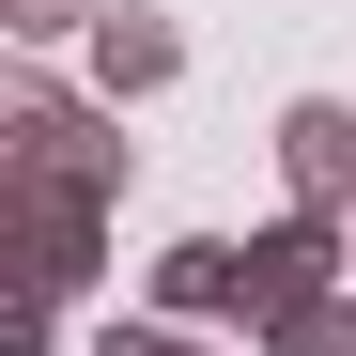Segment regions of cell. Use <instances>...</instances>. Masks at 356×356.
Returning a JSON list of instances; mask_svg holds the SVG:
<instances>
[{"label":"cell","instance_id":"6","mask_svg":"<svg viewBox=\"0 0 356 356\" xmlns=\"http://www.w3.org/2000/svg\"><path fill=\"white\" fill-rule=\"evenodd\" d=\"M217 310H248V248H232V232L155 248V325H217Z\"/></svg>","mask_w":356,"mask_h":356},{"label":"cell","instance_id":"8","mask_svg":"<svg viewBox=\"0 0 356 356\" xmlns=\"http://www.w3.org/2000/svg\"><path fill=\"white\" fill-rule=\"evenodd\" d=\"M93 16H108V0H0V31H31V47L47 31H93Z\"/></svg>","mask_w":356,"mask_h":356},{"label":"cell","instance_id":"5","mask_svg":"<svg viewBox=\"0 0 356 356\" xmlns=\"http://www.w3.org/2000/svg\"><path fill=\"white\" fill-rule=\"evenodd\" d=\"M170 78H186V31L140 16V0H108V16H93V93L124 108V93H170Z\"/></svg>","mask_w":356,"mask_h":356},{"label":"cell","instance_id":"9","mask_svg":"<svg viewBox=\"0 0 356 356\" xmlns=\"http://www.w3.org/2000/svg\"><path fill=\"white\" fill-rule=\"evenodd\" d=\"M93 356H217V341H186V325H108Z\"/></svg>","mask_w":356,"mask_h":356},{"label":"cell","instance_id":"4","mask_svg":"<svg viewBox=\"0 0 356 356\" xmlns=\"http://www.w3.org/2000/svg\"><path fill=\"white\" fill-rule=\"evenodd\" d=\"M325 264H341V217H279V232H248V325L310 310V294H325Z\"/></svg>","mask_w":356,"mask_h":356},{"label":"cell","instance_id":"2","mask_svg":"<svg viewBox=\"0 0 356 356\" xmlns=\"http://www.w3.org/2000/svg\"><path fill=\"white\" fill-rule=\"evenodd\" d=\"M0 232H16V310H47V325H63V294L93 279L108 202H31V186H0Z\"/></svg>","mask_w":356,"mask_h":356},{"label":"cell","instance_id":"7","mask_svg":"<svg viewBox=\"0 0 356 356\" xmlns=\"http://www.w3.org/2000/svg\"><path fill=\"white\" fill-rule=\"evenodd\" d=\"M264 356H356V310H341V294H310V310L264 325Z\"/></svg>","mask_w":356,"mask_h":356},{"label":"cell","instance_id":"3","mask_svg":"<svg viewBox=\"0 0 356 356\" xmlns=\"http://www.w3.org/2000/svg\"><path fill=\"white\" fill-rule=\"evenodd\" d=\"M279 170H294V217H341L356 232V108L341 93H294L279 108Z\"/></svg>","mask_w":356,"mask_h":356},{"label":"cell","instance_id":"1","mask_svg":"<svg viewBox=\"0 0 356 356\" xmlns=\"http://www.w3.org/2000/svg\"><path fill=\"white\" fill-rule=\"evenodd\" d=\"M0 186H31V202H124L108 108H78L63 78H16V108H0Z\"/></svg>","mask_w":356,"mask_h":356}]
</instances>
